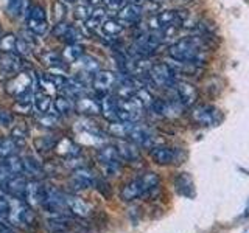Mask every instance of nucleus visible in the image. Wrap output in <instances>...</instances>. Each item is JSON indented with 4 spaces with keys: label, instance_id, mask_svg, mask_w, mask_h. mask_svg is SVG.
<instances>
[{
    "label": "nucleus",
    "instance_id": "45",
    "mask_svg": "<svg viewBox=\"0 0 249 233\" xmlns=\"http://www.w3.org/2000/svg\"><path fill=\"white\" fill-rule=\"evenodd\" d=\"M39 123L42 124V126H47V128H52V126H54V124L58 123V118L54 115H52V114H41V118H39Z\"/></svg>",
    "mask_w": 249,
    "mask_h": 233
},
{
    "label": "nucleus",
    "instance_id": "44",
    "mask_svg": "<svg viewBox=\"0 0 249 233\" xmlns=\"http://www.w3.org/2000/svg\"><path fill=\"white\" fill-rule=\"evenodd\" d=\"M11 177H14V176H13V173L10 171V168H8L6 162H5V159H3L2 162H0V183L8 182Z\"/></svg>",
    "mask_w": 249,
    "mask_h": 233
},
{
    "label": "nucleus",
    "instance_id": "36",
    "mask_svg": "<svg viewBox=\"0 0 249 233\" xmlns=\"http://www.w3.org/2000/svg\"><path fill=\"white\" fill-rule=\"evenodd\" d=\"M23 171H27V173L30 176H33V177H37L39 174H41V163H39L36 159L33 157H27V159H23Z\"/></svg>",
    "mask_w": 249,
    "mask_h": 233
},
{
    "label": "nucleus",
    "instance_id": "4",
    "mask_svg": "<svg viewBox=\"0 0 249 233\" xmlns=\"http://www.w3.org/2000/svg\"><path fill=\"white\" fill-rule=\"evenodd\" d=\"M167 92H168V100L176 101L182 107H192L195 104V101L198 100L196 87L187 81L176 80Z\"/></svg>",
    "mask_w": 249,
    "mask_h": 233
},
{
    "label": "nucleus",
    "instance_id": "24",
    "mask_svg": "<svg viewBox=\"0 0 249 233\" xmlns=\"http://www.w3.org/2000/svg\"><path fill=\"white\" fill-rule=\"evenodd\" d=\"M5 190L10 193L11 196L18 198V199H23L25 198V193H27V182L23 181L22 177L14 176L8 182H5Z\"/></svg>",
    "mask_w": 249,
    "mask_h": 233
},
{
    "label": "nucleus",
    "instance_id": "9",
    "mask_svg": "<svg viewBox=\"0 0 249 233\" xmlns=\"http://www.w3.org/2000/svg\"><path fill=\"white\" fill-rule=\"evenodd\" d=\"M27 28L36 36H42L47 31L49 23H47V14L42 6L33 5L30 8L27 14Z\"/></svg>",
    "mask_w": 249,
    "mask_h": 233
},
{
    "label": "nucleus",
    "instance_id": "29",
    "mask_svg": "<svg viewBox=\"0 0 249 233\" xmlns=\"http://www.w3.org/2000/svg\"><path fill=\"white\" fill-rule=\"evenodd\" d=\"M67 200V207L70 212H73L78 216H88L90 212V207L86 204V202L80 198H73V196H66Z\"/></svg>",
    "mask_w": 249,
    "mask_h": 233
},
{
    "label": "nucleus",
    "instance_id": "3",
    "mask_svg": "<svg viewBox=\"0 0 249 233\" xmlns=\"http://www.w3.org/2000/svg\"><path fill=\"white\" fill-rule=\"evenodd\" d=\"M189 19V14L187 11L181 10H165V11H159L154 13L150 19L146 20V25L153 30H160V28H167V27H179L182 28V25Z\"/></svg>",
    "mask_w": 249,
    "mask_h": 233
},
{
    "label": "nucleus",
    "instance_id": "21",
    "mask_svg": "<svg viewBox=\"0 0 249 233\" xmlns=\"http://www.w3.org/2000/svg\"><path fill=\"white\" fill-rule=\"evenodd\" d=\"M175 186H176V191L184 198H193L195 196V183L192 181V177L187 173H181V174L176 176Z\"/></svg>",
    "mask_w": 249,
    "mask_h": 233
},
{
    "label": "nucleus",
    "instance_id": "43",
    "mask_svg": "<svg viewBox=\"0 0 249 233\" xmlns=\"http://www.w3.org/2000/svg\"><path fill=\"white\" fill-rule=\"evenodd\" d=\"M16 53L23 54V56H27V54L31 53V45L28 44L27 39H18V44H16Z\"/></svg>",
    "mask_w": 249,
    "mask_h": 233
},
{
    "label": "nucleus",
    "instance_id": "16",
    "mask_svg": "<svg viewBox=\"0 0 249 233\" xmlns=\"http://www.w3.org/2000/svg\"><path fill=\"white\" fill-rule=\"evenodd\" d=\"M23 68V62L19 53L3 51L0 54V70L5 73H19Z\"/></svg>",
    "mask_w": 249,
    "mask_h": 233
},
{
    "label": "nucleus",
    "instance_id": "50",
    "mask_svg": "<svg viewBox=\"0 0 249 233\" xmlns=\"http://www.w3.org/2000/svg\"><path fill=\"white\" fill-rule=\"evenodd\" d=\"M103 0H86V3L88 5H90V6H98Z\"/></svg>",
    "mask_w": 249,
    "mask_h": 233
},
{
    "label": "nucleus",
    "instance_id": "33",
    "mask_svg": "<svg viewBox=\"0 0 249 233\" xmlns=\"http://www.w3.org/2000/svg\"><path fill=\"white\" fill-rule=\"evenodd\" d=\"M41 59L44 64H47L49 67H64L66 61L62 59V56L56 51H45L41 54Z\"/></svg>",
    "mask_w": 249,
    "mask_h": 233
},
{
    "label": "nucleus",
    "instance_id": "35",
    "mask_svg": "<svg viewBox=\"0 0 249 233\" xmlns=\"http://www.w3.org/2000/svg\"><path fill=\"white\" fill-rule=\"evenodd\" d=\"M16 150H18V143H16L13 138H2L0 140V159L2 160L13 155Z\"/></svg>",
    "mask_w": 249,
    "mask_h": 233
},
{
    "label": "nucleus",
    "instance_id": "8",
    "mask_svg": "<svg viewBox=\"0 0 249 233\" xmlns=\"http://www.w3.org/2000/svg\"><path fill=\"white\" fill-rule=\"evenodd\" d=\"M31 87H33V76L30 72H19L5 85L6 92L14 98H19L23 93L31 92Z\"/></svg>",
    "mask_w": 249,
    "mask_h": 233
},
{
    "label": "nucleus",
    "instance_id": "17",
    "mask_svg": "<svg viewBox=\"0 0 249 233\" xmlns=\"http://www.w3.org/2000/svg\"><path fill=\"white\" fill-rule=\"evenodd\" d=\"M151 159L159 163V165H168V163H173L178 160V150L175 148H170V146H163V145H156L151 148Z\"/></svg>",
    "mask_w": 249,
    "mask_h": 233
},
{
    "label": "nucleus",
    "instance_id": "19",
    "mask_svg": "<svg viewBox=\"0 0 249 233\" xmlns=\"http://www.w3.org/2000/svg\"><path fill=\"white\" fill-rule=\"evenodd\" d=\"M47 194V188L39 183L37 181H30L27 182V193H25V199L30 202L31 205H42L44 199Z\"/></svg>",
    "mask_w": 249,
    "mask_h": 233
},
{
    "label": "nucleus",
    "instance_id": "7",
    "mask_svg": "<svg viewBox=\"0 0 249 233\" xmlns=\"http://www.w3.org/2000/svg\"><path fill=\"white\" fill-rule=\"evenodd\" d=\"M119 111H117V118L119 121H137L142 116V111L145 106L140 103L137 97L129 98H119Z\"/></svg>",
    "mask_w": 249,
    "mask_h": 233
},
{
    "label": "nucleus",
    "instance_id": "53",
    "mask_svg": "<svg viewBox=\"0 0 249 233\" xmlns=\"http://www.w3.org/2000/svg\"><path fill=\"white\" fill-rule=\"evenodd\" d=\"M0 196H3V190L2 188H0Z\"/></svg>",
    "mask_w": 249,
    "mask_h": 233
},
{
    "label": "nucleus",
    "instance_id": "47",
    "mask_svg": "<svg viewBox=\"0 0 249 233\" xmlns=\"http://www.w3.org/2000/svg\"><path fill=\"white\" fill-rule=\"evenodd\" d=\"M13 123V115L6 109H0V126H10Z\"/></svg>",
    "mask_w": 249,
    "mask_h": 233
},
{
    "label": "nucleus",
    "instance_id": "22",
    "mask_svg": "<svg viewBox=\"0 0 249 233\" xmlns=\"http://www.w3.org/2000/svg\"><path fill=\"white\" fill-rule=\"evenodd\" d=\"M73 66L78 68V72H80V76L78 78H81L83 75H88V76L93 78V75L100 70V64L97 62V59H93L90 56H84V54L75 62Z\"/></svg>",
    "mask_w": 249,
    "mask_h": 233
},
{
    "label": "nucleus",
    "instance_id": "42",
    "mask_svg": "<svg viewBox=\"0 0 249 233\" xmlns=\"http://www.w3.org/2000/svg\"><path fill=\"white\" fill-rule=\"evenodd\" d=\"M53 17L56 20V23L62 22L66 17V5L62 2H56L53 5Z\"/></svg>",
    "mask_w": 249,
    "mask_h": 233
},
{
    "label": "nucleus",
    "instance_id": "32",
    "mask_svg": "<svg viewBox=\"0 0 249 233\" xmlns=\"http://www.w3.org/2000/svg\"><path fill=\"white\" fill-rule=\"evenodd\" d=\"M105 19H106V10H103V8H95V10L92 11L90 17L86 20V27L89 30H97L101 27V23H103Z\"/></svg>",
    "mask_w": 249,
    "mask_h": 233
},
{
    "label": "nucleus",
    "instance_id": "15",
    "mask_svg": "<svg viewBox=\"0 0 249 233\" xmlns=\"http://www.w3.org/2000/svg\"><path fill=\"white\" fill-rule=\"evenodd\" d=\"M143 16V8L140 3H126L122 10L117 14V19H119L124 27L126 25H134L137 23Z\"/></svg>",
    "mask_w": 249,
    "mask_h": 233
},
{
    "label": "nucleus",
    "instance_id": "39",
    "mask_svg": "<svg viewBox=\"0 0 249 233\" xmlns=\"http://www.w3.org/2000/svg\"><path fill=\"white\" fill-rule=\"evenodd\" d=\"M16 44H18V37L14 34H6L0 39V50L2 51H16Z\"/></svg>",
    "mask_w": 249,
    "mask_h": 233
},
{
    "label": "nucleus",
    "instance_id": "26",
    "mask_svg": "<svg viewBox=\"0 0 249 233\" xmlns=\"http://www.w3.org/2000/svg\"><path fill=\"white\" fill-rule=\"evenodd\" d=\"M10 217H11L16 225H28V224H31L35 221L33 212H31V210L28 207H25V205H19L18 208L14 210V212L11 210Z\"/></svg>",
    "mask_w": 249,
    "mask_h": 233
},
{
    "label": "nucleus",
    "instance_id": "13",
    "mask_svg": "<svg viewBox=\"0 0 249 233\" xmlns=\"http://www.w3.org/2000/svg\"><path fill=\"white\" fill-rule=\"evenodd\" d=\"M167 64L170 68L173 70L175 75H182V76H198L202 73L204 66L199 64V62H190V61H178V59H171L168 58Z\"/></svg>",
    "mask_w": 249,
    "mask_h": 233
},
{
    "label": "nucleus",
    "instance_id": "28",
    "mask_svg": "<svg viewBox=\"0 0 249 233\" xmlns=\"http://www.w3.org/2000/svg\"><path fill=\"white\" fill-rule=\"evenodd\" d=\"M101 33L107 37H117L122 34V31L124 30V25L119 19H105L101 23Z\"/></svg>",
    "mask_w": 249,
    "mask_h": 233
},
{
    "label": "nucleus",
    "instance_id": "6",
    "mask_svg": "<svg viewBox=\"0 0 249 233\" xmlns=\"http://www.w3.org/2000/svg\"><path fill=\"white\" fill-rule=\"evenodd\" d=\"M148 80H150L151 84L156 85V87L168 90L176 81V75L173 70L170 68L167 62H160V64L151 66L150 72H148Z\"/></svg>",
    "mask_w": 249,
    "mask_h": 233
},
{
    "label": "nucleus",
    "instance_id": "38",
    "mask_svg": "<svg viewBox=\"0 0 249 233\" xmlns=\"http://www.w3.org/2000/svg\"><path fill=\"white\" fill-rule=\"evenodd\" d=\"M8 168L13 173V176H19L20 173H23V162L22 159H19L18 155H10V157L5 159Z\"/></svg>",
    "mask_w": 249,
    "mask_h": 233
},
{
    "label": "nucleus",
    "instance_id": "34",
    "mask_svg": "<svg viewBox=\"0 0 249 233\" xmlns=\"http://www.w3.org/2000/svg\"><path fill=\"white\" fill-rule=\"evenodd\" d=\"M54 109H56V112L62 114V115H67L72 112V109H73V103H72V98L70 97H58L56 100H54V103H53Z\"/></svg>",
    "mask_w": 249,
    "mask_h": 233
},
{
    "label": "nucleus",
    "instance_id": "1",
    "mask_svg": "<svg viewBox=\"0 0 249 233\" xmlns=\"http://www.w3.org/2000/svg\"><path fill=\"white\" fill-rule=\"evenodd\" d=\"M207 44L202 41L201 36H189L170 44L168 56L178 61H190L204 64Z\"/></svg>",
    "mask_w": 249,
    "mask_h": 233
},
{
    "label": "nucleus",
    "instance_id": "49",
    "mask_svg": "<svg viewBox=\"0 0 249 233\" xmlns=\"http://www.w3.org/2000/svg\"><path fill=\"white\" fill-rule=\"evenodd\" d=\"M49 227L52 229V230H54V232H58V230H64L67 225L64 224V222H61V221H58V219H53V221H49Z\"/></svg>",
    "mask_w": 249,
    "mask_h": 233
},
{
    "label": "nucleus",
    "instance_id": "25",
    "mask_svg": "<svg viewBox=\"0 0 249 233\" xmlns=\"http://www.w3.org/2000/svg\"><path fill=\"white\" fill-rule=\"evenodd\" d=\"M31 8V0H8V13L11 17L20 19L27 16Z\"/></svg>",
    "mask_w": 249,
    "mask_h": 233
},
{
    "label": "nucleus",
    "instance_id": "10",
    "mask_svg": "<svg viewBox=\"0 0 249 233\" xmlns=\"http://www.w3.org/2000/svg\"><path fill=\"white\" fill-rule=\"evenodd\" d=\"M128 137L131 138V142H134L137 146H143V148H151L156 146V135L154 132L145 126V124H139V123H132L129 132H128Z\"/></svg>",
    "mask_w": 249,
    "mask_h": 233
},
{
    "label": "nucleus",
    "instance_id": "27",
    "mask_svg": "<svg viewBox=\"0 0 249 233\" xmlns=\"http://www.w3.org/2000/svg\"><path fill=\"white\" fill-rule=\"evenodd\" d=\"M117 150H119L120 157L128 162H136L140 159V152L134 142H124V140H122V142H119Z\"/></svg>",
    "mask_w": 249,
    "mask_h": 233
},
{
    "label": "nucleus",
    "instance_id": "51",
    "mask_svg": "<svg viewBox=\"0 0 249 233\" xmlns=\"http://www.w3.org/2000/svg\"><path fill=\"white\" fill-rule=\"evenodd\" d=\"M134 3H142V2H153V0H132Z\"/></svg>",
    "mask_w": 249,
    "mask_h": 233
},
{
    "label": "nucleus",
    "instance_id": "14",
    "mask_svg": "<svg viewBox=\"0 0 249 233\" xmlns=\"http://www.w3.org/2000/svg\"><path fill=\"white\" fill-rule=\"evenodd\" d=\"M42 207L47 210V212L58 213V215L64 213L66 210H69L64 194H61L58 190H49V188H47V194H45Z\"/></svg>",
    "mask_w": 249,
    "mask_h": 233
},
{
    "label": "nucleus",
    "instance_id": "2",
    "mask_svg": "<svg viewBox=\"0 0 249 233\" xmlns=\"http://www.w3.org/2000/svg\"><path fill=\"white\" fill-rule=\"evenodd\" d=\"M159 186V177L154 173H143L134 181L126 183L122 190V199L123 200H134L143 196H150V194Z\"/></svg>",
    "mask_w": 249,
    "mask_h": 233
},
{
    "label": "nucleus",
    "instance_id": "37",
    "mask_svg": "<svg viewBox=\"0 0 249 233\" xmlns=\"http://www.w3.org/2000/svg\"><path fill=\"white\" fill-rule=\"evenodd\" d=\"M81 37H83V34H81V31H80V30L75 28V27H72V25H69V27L66 28L64 34H62L61 39H64V41H66L67 44H78V42L81 41Z\"/></svg>",
    "mask_w": 249,
    "mask_h": 233
},
{
    "label": "nucleus",
    "instance_id": "40",
    "mask_svg": "<svg viewBox=\"0 0 249 233\" xmlns=\"http://www.w3.org/2000/svg\"><path fill=\"white\" fill-rule=\"evenodd\" d=\"M92 8H90V5H78L76 8H75V17L76 19H81V20H88L89 17H90V14H92Z\"/></svg>",
    "mask_w": 249,
    "mask_h": 233
},
{
    "label": "nucleus",
    "instance_id": "52",
    "mask_svg": "<svg viewBox=\"0 0 249 233\" xmlns=\"http://www.w3.org/2000/svg\"><path fill=\"white\" fill-rule=\"evenodd\" d=\"M64 2H67V3H75L76 0H64Z\"/></svg>",
    "mask_w": 249,
    "mask_h": 233
},
{
    "label": "nucleus",
    "instance_id": "20",
    "mask_svg": "<svg viewBox=\"0 0 249 233\" xmlns=\"http://www.w3.org/2000/svg\"><path fill=\"white\" fill-rule=\"evenodd\" d=\"M100 103H101V114H103L107 120L119 121V118H117V111H119V100H117V97L106 93V95H103V100H101Z\"/></svg>",
    "mask_w": 249,
    "mask_h": 233
},
{
    "label": "nucleus",
    "instance_id": "46",
    "mask_svg": "<svg viewBox=\"0 0 249 233\" xmlns=\"http://www.w3.org/2000/svg\"><path fill=\"white\" fill-rule=\"evenodd\" d=\"M25 137H27V132L23 131V129H20V128H16V129L11 132V138L14 140L16 143H18V146L25 142Z\"/></svg>",
    "mask_w": 249,
    "mask_h": 233
},
{
    "label": "nucleus",
    "instance_id": "11",
    "mask_svg": "<svg viewBox=\"0 0 249 233\" xmlns=\"http://www.w3.org/2000/svg\"><path fill=\"white\" fill-rule=\"evenodd\" d=\"M98 160L101 163V166L105 168L106 173L115 174L120 169L122 165V157L119 154V150L114 146H105L98 151Z\"/></svg>",
    "mask_w": 249,
    "mask_h": 233
},
{
    "label": "nucleus",
    "instance_id": "30",
    "mask_svg": "<svg viewBox=\"0 0 249 233\" xmlns=\"http://www.w3.org/2000/svg\"><path fill=\"white\" fill-rule=\"evenodd\" d=\"M33 103H35V107L37 109L41 114H47L52 109V98L49 93H45L42 90H37L33 97Z\"/></svg>",
    "mask_w": 249,
    "mask_h": 233
},
{
    "label": "nucleus",
    "instance_id": "48",
    "mask_svg": "<svg viewBox=\"0 0 249 233\" xmlns=\"http://www.w3.org/2000/svg\"><path fill=\"white\" fill-rule=\"evenodd\" d=\"M105 2L109 10H114V11H120L122 8L126 5V0H105Z\"/></svg>",
    "mask_w": 249,
    "mask_h": 233
},
{
    "label": "nucleus",
    "instance_id": "5",
    "mask_svg": "<svg viewBox=\"0 0 249 233\" xmlns=\"http://www.w3.org/2000/svg\"><path fill=\"white\" fill-rule=\"evenodd\" d=\"M192 120L204 128H213L218 126L223 121V114L218 107L212 104H198L193 106L190 111Z\"/></svg>",
    "mask_w": 249,
    "mask_h": 233
},
{
    "label": "nucleus",
    "instance_id": "41",
    "mask_svg": "<svg viewBox=\"0 0 249 233\" xmlns=\"http://www.w3.org/2000/svg\"><path fill=\"white\" fill-rule=\"evenodd\" d=\"M11 215V205L3 196H0V222H5L6 219H10Z\"/></svg>",
    "mask_w": 249,
    "mask_h": 233
},
{
    "label": "nucleus",
    "instance_id": "12",
    "mask_svg": "<svg viewBox=\"0 0 249 233\" xmlns=\"http://www.w3.org/2000/svg\"><path fill=\"white\" fill-rule=\"evenodd\" d=\"M117 81H119V76L111 70H98L92 78V85L97 92L106 95V93H111L115 89Z\"/></svg>",
    "mask_w": 249,
    "mask_h": 233
},
{
    "label": "nucleus",
    "instance_id": "18",
    "mask_svg": "<svg viewBox=\"0 0 249 233\" xmlns=\"http://www.w3.org/2000/svg\"><path fill=\"white\" fill-rule=\"evenodd\" d=\"M75 109L84 115H98V114H101V103L95 98L83 95L80 98H76Z\"/></svg>",
    "mask_w": 249,
    "mask_h": 233
},
{
    "label": "nucleus",
    "instance_id": "23",
    "mask_svg": "<svg viewBox=\"0 0 249 233\" xmlns=\"http://www.w3.org/2000/svg\"><path fill=\"white\" fill-rule=\"evenodd\" d=\"M72 182L75 185V188L86 190V188H90V186L95 183V176H93L92 171L86 169V168H80L75 171Z\"/></svg>",
    "mask_w": 249,
    "mask_h": 233
},
{
    "label": "nucleus",
    "instance_id": "31",
    "mask_svg": "<svg viewBox=\"0 0 249 233\" xmlns=\"http://www.w3.org/2000/svg\"><path fill=\"white\" fill-rule=\"evenodd\" d=\"M83 50L84 49L80 44H69L64 49V51H62V59L69 62V64H75V62L84 54Z\"/></svg>",
    "mask_w": 249,
    "mask_h": 233
}]
</instances>
